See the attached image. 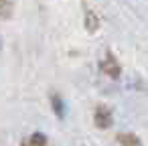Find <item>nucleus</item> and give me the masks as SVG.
<instances>
[{
    "label": "nucleus",
    "mask_w": 148,
    "mask_h": 146,
    "mask_svg": "<svg viewBox=\"0 0 148 146\" xmlns=\"http://www.w3.org/2000/svg\"><path fill=\"white\" fill-rule=\"evenodd\" d=\"M45 144H47V138L43 134H33L31 138L23 142V146H45Z\"/></svg>",
    "instance_id": "7ed1b4c3"
},
{
    "label": "nucleus",
    "mask_w": 148,
    "mask_h": 146,
    "mask_svg": "<svg viewBox=\"0 0 148 146\" xmlns=\"http://www.w3.org/2000/svg\"><path fill=\"white\" fill-rule=\"evenodd\" d=\"M95 124H97V128H101V130L110 128V124H112V112H110L106 106H99V108L95 110Z\"/></svg>",
    "instance_id": "f257e3e1"
},
{
    "label": "nucleus",
    "mask_w": 148,
    "mask_h": 146,
    "mask_svg": "<svg viewBox=\"0 0 148 146\" xmlns=\"http://www.w3.org/2000/svg\"><path fill=\"white\" fill-rule=\"evenodd\" d=\"M118 142H120V146H140V140L134 134H120Z\"/></svg>",
    "instance_id": "f03ea898"
},
{
    "label": "nucleus",
    "mask_w": 148,
    "mask_h": 146,
    "mask_svg": "<svg viewBox=\"0 0 148 146\" xmlns=\"http://www.w3.org/2000/svg\"><path fill=\"white\" fill-rule=\"evenodd\" d=\"M10 12V4L8 0H0V16H6Z\"/></svg>",
    "instance_id": "20e7f679"
}]
</instances>
